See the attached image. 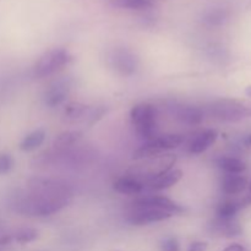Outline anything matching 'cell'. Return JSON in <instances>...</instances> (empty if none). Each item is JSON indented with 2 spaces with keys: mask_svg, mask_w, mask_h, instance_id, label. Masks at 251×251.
Listing matches in <instances>:
<instances>
[{
  "mask_svg": "<svg viewBox=\"0 0 251 251\" xmlns=\"http://www.w3.org/2000/svg\"><path fill=\"white\" fill-rule=\"evenodd\" d=\"M70 203V200H47L28 193L15 200L14 208L17 213L28 217H46L59 212Z\"/></svg>",
  "mask_w": 251,
  "mask_h": 251,
  "instance_id": "obj_1",
  "label": "cell"
},
{
  "mask_svg": "<svg viewBox=\"0 0 251 251\" xmlns=\"http://www.w3.org/2000/svg\"><path fill=\"white\" fill-rule=\"evenodd\" d=\"M208 113L222 122L237 123L251 118V102L235 98H222L208 105Z\"/></svg>",
  "mask_w": 251,
  "mask_h": 251,
  "instance_id": "obj_2",
  "label": "cell"
},
{
  "mask_svg": "<svg viewBox=\"0 0 251 251\" xmlns=\"http://www.w3.org/2000/svg\"><path fill=\"white\" fill-rule=\"evenodd\" d=\"M176 162V157L174 154H159V156L152 157V158L144 159L142 163L132 166L127 174L141 183L142 180H145V184H146L152 179L171 171Z\"/></svg>",
  "mask_w": 251,
  "mask_h": 251,
  "instance_id": "obj_3",
  "label": "cell"
},
{
  "mask_svg": "<svg viewBox=\"0 0 251 251\" xmlns=\"http://www.w3.org/2000/svg\"><path fill=\"white\" fill-rule=\"evenodd\" d=\"M131 123L136 134L141 139L150 141L156 137L157 127V109L150 103H141L135 105L130 113Z\"/></svg>",
  "mask_w": 251,
  "mask_h": 251,
  "instance_id": "obj_4",
  "label": "cell"
},
{
  "mask_svg": "<svg viewBox=\"0 0 251 251\" xmlns=\"http://www.w3.org/2000/svg\"><path fill=\"white\" fill-rule=\"evenodd\" d=\"M28 193L47 200H70L73 196L70 186L59 180L46 178H32L28 180Z\"/></svg>",
  "mask_w": 251,
  "mask_h": 251,
  "instance_id": "obj_5",
  "label": "cell"
},
{
  "mask_svg": "<svg viewBox=\"0 0 251 251\" xmlns=\"http://www.w3.org/2000/svg\"><path fill=\"white\" fill-rule=\"evenodd\" d=\"M71 60H73V55L66 49H51L44 53L34 64L33 76L37 78L48 77L69 65Z\"/></svg>",
  "mask_w": 251,
  "mask_h": 251,
  "instance_id": "obj_6",
  "label": "cell"
},
{
  "mask_svg": "<svg viewBox=\"0 0 251 251\" xmlns=\"http://www.w3.org/2000/svg\"><path fill=\"white\" fill-rule=\"evenodd\" d=\"M184 141L183 135L179 134H168L163 136L154 137L150 140L146 144L142 145L140 149L132 153V159L135 161H142V159H149L152 157H156L162 154L163 152L174 150L180 146Z\"/></svg>",
  "mask_w": 251,
  "mask_h": 251,
  "instance_id": "obj_7",
  "label": "cell"
},
{
  "mask_svg": "<svg viewBox=\"0 0 251 251\" xmlns=\"http://www.w3.org/2000/svg\"><path fill=\"white\" fill-rule=\"evenodd\" d=\"M173 215L166 211L157 210V208L150 207H134L129 211L126 216V221L132 226H147L151 223L162 222V221L169 220Z\"/></svg>",
  "mask_w": 251,
  "mask_h": 251,
  "instance_id": "obj_8",
  "label": "cell"
},
{
  "mask_svg": "<svg viewBox=\"0 0 251 251\" xmlns=\"http://www.w3.org/2000/svg\"><path fill=\"white\" fill-rule=\"evenodd\" d=\"M134 207H150V208H157V210L166 211V212L172 213V215H180V213L185 212V208L181 205L176 203V201L171 200V199L166 198V196H158V195H151V196H144V198L136 199L132 202Z\"/></svg>",
  "mask_w": 251,
  "mask_h": 251,
  "instance_id": "obj_9",
  "label": "cell"
},
{
  "mask_svg": "<svg viewBox=\"0 0 251 251\" xmlns=\"http://www.w3.org/2000/svg\"><path fill=\"white\" fill-rule=\"evenodd\" d=\"M110 65L120 75L130 76L136 71L137 58L126 48H118L110 55Z\"/></svg>",
  "mask_w": 251,
  "mask_h": 251,
  "instance_id": "obj_10",
  "label": "cell"
},
{
  "mask_svg": "<svg viewBox=\"0 0 251 251\" xmlns=\"http://www.w3.org/2000/svg\"><path fill=\"white\" fill-rule=\"evenodd\" d=\"M210 232L216 237L234 238L242 234V226L234 218H218L216 217L208 225Z\"/></svg>",
  "mask_w": 251,
  "mask_h": 251,
  "instance_id": "obj_11",
  "label": "cell"
},
{
  "mask_svg": "<svg viewBox=\"0 0 251 251\" xmlns=\"http://www.w3.org/2000/svg\"><path fill=\"white\" fill-rule=\"evenodd\" d=\"M70 91V85L66 80H59L51 83L46 90L43 96V100L46 105L54 108L58 105L63 104L66 100Z\"/></svg>",
  "mask_w": 251,
  "mask_h": 251,
  "instance_id": "obj_12",
  "label": "cell"
},
{
  "mask_svg": "<svg viewBox=\"0 0 251 251\" xmlns=\"http://www.w3.org/2000/svg\"><path fill=\"white\" fill-rule=\"evenodd\" d=\"M218 137V132L216 130L210 129L205 130L201 134H199L189 145V152L193 154H200L210 149L216 142Z\"/></svg>",
  "mask_w": 251,
  "mask_h": 251,
  "instance_id": "obj_13",
  "label": "cell"
},
{
  "mask_svg": "<svg viewBox=\"0 0 251 251\" xmlns=\"http://www.w3.org/2000/svg\"><path fill=\"white\" fill-rule=\"evenodd\" d=\"M181 178H183V172L180 169H174V171H169L167 173L162 174V176H157V178L152 179L146 184L150 186L151 190H166V189L176 185Z\"/></svg>",
  "mask_w": 251,
  "mask_h": 251,
  "instance_id": "obj_14",
  "label": "cell"
},
{
  "mask_svg": "<svg viewBox=\"0 0 251 251\" xmlns=\"http://www.w3.org/2000/svg\"><path fill=\"white\" fill-rule=\"evenodd\" d=\"M176 118L186 125H199L202 123L205 113L201 108L194 105H181L176 110Z\"/></svg>",
  "mask_w": 251,
  "mask_h": 251,
  "instance_id": "obj_15",
  "label": "cell"
},
{
  "mask_svg": "<svg viewBox=\"0 0 251 251\" xmlns=\"http://www.w3.org/2000/svg\"><path fill=\"white\" fill-rule=\"evenodd\" d=\"M247 188V178L240 174H226L222 180V190L227 195H238Z\"/></svg>",
  "mask_w": 251,
  "mask_h": 251,
  "instance_id": "obj_16",
  "label": "cell"
},
{
  "mask_svg": "<svg viewBox=\"0 0 251 251\" xmlns=\"http://www.w3.org/2000/svg\"><path fill=\"white\" fill-rule=\"evenodd\" d=\"M113 188L117 193L123 194V195H137V194L142 193L145 185L141 181L127 176L115 180L113 184Z\"/></svg>",
  "mask_w": 251,
  "mask_h": 251,
  "instance_id": "obj_17",
  "label": "cell"
},
{
  "mask_svg": "<svg viewBox=\"0 0 251 251\" xmlns=\"http://www.w3.org/2000/svg\"><path fill=\"white\" fill-rule=\"evenodd\" d=\"M230 16V11L226 6H215L203 14L202 21L206 26L217 27L225 24Z\"/></svg>",
  "mask_w": 251,
  "mask_h": 251,
  "instance_id": "obj_18",
  "label": "cell"
},
{
  "mask_svg": "<svg viewBox=\"0 0 251 251\" xmlns=\"http://www.w3.org/2000/svg\"><path fill=\"white\" fill-rule=\"evenodd\" d=\"M216 164L227 174H242L247 171V164L235 157H221L216 161Z\"/></svg>",
  "mask_w": 251,
  "mask_h": 251,
  "instance_id": "obj_19",
  "label": "cell"
},
{
  "mask_svg": "<svg viewBox=\"0 0 251 251\" xmlns=\"http://www.w3.org/2000/svg\"><path fill=\"white\" fill-rule=\"evenodd\" d=\"M44 140H46V131L43 129H37L24 137L20 144V150L24 152L34 151L39 146H42Z\"/></svg>",
  "mask_w": 251,
  "mask_h": 251,
  "instance_id": "obj_20",
  "label": "cell"
},
{
  "mask_svg": "<svg viewBox=\"0 0 251 251\" xmlns=\"http://www.w3.org/2000/svg\"><path fill=\"white\" fill-rule=\"evenodd\" d=\"M81 137H82V132L78 131V130L64 131L55 137V140H54V147L55 149H66V147L75 145Z\"/></svg>",
  "mask_w": 251,
  "mask_h": 251,
  "instance_id": "obj_21",
  "label": "cell"
},
{
  "mask_svg": "<svg viewBox=\"0 0 251 251\" xmlns=\"http://www.w3.org/2000/svg\"><path fill=\"white\" fill-rule=\"evenodd\" d=\"M90 112V107L86 104H82L80 102H70L65 105V117L70 120H80L87 117Z\"/></svg>",
  "mask_w": 251,
  "mask_h": 251,
  "instance_id": "obj_22",
  "label": "cell"
},
{
  "mask_svg": "<svg viewBox=\"0 0 251 251\" xmlns=\"http://www.w3.org/2000/svg\"><path fill=\"white\" fill-rule=\"evenodd\" d=\"M242 208L240 202L233 200H226L221 202L216 208V215L218 218H234L235 215Z\"/></svg>",
  "mask_w": 251,
  "mask_h": 251,
  "instance_id": "obj_23",
  "label": "cell"
},
{
  "mask_svg": "<svg viewBox=\"0 0 251 251\" xmlns=\"http://www.w3.org/2000/svg\"><path fill=\"white\" fill-rule=\"evenodd\" d=\"M110 4L114 7L126 10H136V11H144L153 7V5L149 4L145 0H110Z\"/></svg>",
  "mask_w": 251,
  "mask_h": 251,
  "instance_id": "obj_24",
  "label": "cell"
},
{
  "mask_svg": "<svg viewBox=\"0 0 251 251\" xmlns=\"http://www.w3.org/2000/svg\"><path fill=\"white\" fill-rule=\"evenodd\" d=\"M38 238V232L36 229H31V228H25L17 232L16 239L17 243H21V244H26V243H31L33 240H36Z\"/></svg>",
  "mask_w": 251,
  "mask_h": 251,
  "instance_id": "obj_25",
  "label": "cell"
},
{
  "mask_svg": "<svg viewBox=\"0 0 251 251\" xmlns=\"http://www.w3.org/2000/svg\"><path fill=\"white\" fill-rule=\"evenodd\" d=\"M14 167V159L9 153H0V176L9 173Z\"/></svg>",
  "mask_w": 251,
  "mask_h": 251,
  "instance_id": "obj_26",
  "label": "cell"
},
{
  "mask_svg": "<svg viewBox=\"0 0 251 251\" xmlns=\"http://www.w3.org/2000/svg\"><path fill=\"white\" fill-rule=\"evenodd\" d=\"M107 113V109L103 107H98V108H90V112H88L87 117L86 119L88 120V124H95L96 122H98L100 119H102L103 115Z\"/></svg>",
  "mask_w": 251,
  "mask_h": 251,
  "instance_id": "obj_27",
  "label": "cell"
},
{
  "mask_svg": "<svg viewBox=\"0 0 251 251\" xmlns=\"http://www.w3.org/2000/svg\"><path fill=\"white\" fill-rule=\"evenodd\" d=\"M161 251H180V245L176 238H167L162 242Z\"/></svg>",
  "mask_w": 251,
  "mask_h": 251,
  "instance_id": "obj_28",
  "label": "cell"
},
{
  "mask_svg": "<svg viewBox=\"0 0 251 251\" xmlns=\"http://www.w3.org/2000/svg\"><path fill=\"white\" fill-rule=\"evenodd\" d=\"M208 244L206 242H194L190 244L188 251H206L207 250Z\"/></svg>",
  "mask_w": 251,
  "mask_h": 251,
  "instance_id": "obj_29",
  "label": "cell"
},
{
  "mask_svg": "<svg viewBox=\"0 0 251 251\" xmlns=\"http://www.w3.org/2000/svg\"><path fill=\"white\" fill-rule=\"evenodd\" d=\"M250 205H251V183L249 184V193H248V195L240 201V206H242V207H247V206H250Z\"/></svg>",
  "mask_w": 251,
  "mask_h": 251,
  "instance_id": "obj_30",
  "label": "cell"
},
{
  "mask_svg": "<svg viewBox=\"0 0 251 251\" xmlns=\"http://www.w3.org/2000/svg\"><path fill=\"white\" fill-rule=\"evenodd\" d=\"M222 251H245V249H244V247H242L240 244H232Z\"/></svg>",
  "mask_w": 251,
  "mask_h": 251,
  "instance_id": "obj_31",
  "label": "cell"
},
{
  "mask_svg": "<svg viewBox=\"0 0 251 251\" xmlns=\"http://www.w3.org/2000/svg\"><path fill=\"white\" fill-rule=\"evenodd\" d=\"M244 144H245V146H248V147H251V134H250V135H248V136L245 137V140H244Z\"/></svg>",
  "mask_w": 251,
  "mask_h": 251,
  "instance_id": "obj_32",
  "label": "cell"
},
{
  "mask_svg": "<svg viewBox=\"0 0 251 251\" xmlns=\"http://www.w3.org/2000/svg\"><path fill=\"white\" fill-rule=\"evenodd\" d=\"M245 95H247L248 97L251 98V86H249V87H248L247 90H245Z\"/></svg>",
  "mask_w": 251,
  "mask_h": 251,
  "instance_id": "obj_33",
  "label": "cell"
},
{
  "mask_svg": "<svg viewBox=\"0 0 251 251\" xmlns=\"http://www.w3.org/2000/svg\"><path fill=\"white\" fill-rule=\"evenodd\" d=\"M145 1H147V2H149V4H151V5H154V4H156V2L162 1V0H145Z\"/></svg>",
  "mask_w": 251,
  "mask_h": 251,
  "instance_id": "obj_34",
  "label": "cell"
},
{
  "mask_svg": "<svg viewBox=\"0 0 251 251\" xmlns=\"http://www.w3.org/2000/svg\"><path fill=\"white\" fill-rule=\"evenodd\" d=\"M248 9H249V10H250V11H251V4L249 5V7H248Z\"/></svg>",
  "mask_w": 251,
  "mask_h": 251,
  "instance_id": "obj_35",
  "label": "cell"
}]
</instances>
